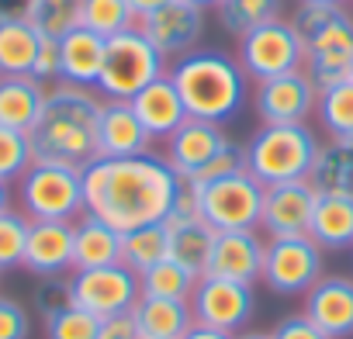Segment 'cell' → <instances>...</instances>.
Here are the masks:
<instances>
[{
    "label": "cell",
    "mask_w": 353,
    "mask_h": 339,
    "mask_svg": "<svg viewBox=\"0 0 353 339\" xmlns=\"http://www.w3.org/2000/svg\"><path fill=\"white\" fill-rule=\"evenodd\" d=\"M181 187L184 181L156 152L125 159L97 156L83 166V212L104 218L118 232H132L163 222Z\"/></svg>",
    "instance_id": "1"
},
{
    "label": "cell",
    "mask_w": 353,
    "mask_h": 339,
    "mask_svg": "<svg viewBox=\"0 0 353 339\" xmlns=\"http://www.w3.org/2000/svg\"><path fill=\"white\" fill-rule=\"evenodd\" d=\"M101 107L104 97L90 87H73V83L49 87L42 114L28 132L35 159H56L70 166H87L90 159H97Z\"/></svg>",
    "instance_id": "2"
},
{
    "label": "cell",
    "mask_w": 353,
    "mask_h": 339,
    "mask_svg": "<svg viewBox=\"0 0 353 339\" xmlns=\"http://www.w3.org/2000/svg\"><path fill=\"white\" fill-rule=\"evenodd\" d=\"M166 73L188 107V118L229 125L246 107L250 76L243 73L239 59L222 49H194L173 59Z\"/></svg>",
    "instance_id": "3"
},
{
    "label": "cell",
    "mask_w": 353,
    "mask_h": 339,
    "mask_svg": "<svg viewBox=\"0 0 353 339\" xmlns=\"http://www.w3.org/2000/svg\"><path fill=\"white\" fill-rule=\"evenodd\" d=\"M294 28L305 42V73L319 90L350 80L353 70V18L343 8L298 4Z\"/></svg>",
    "instance_id": "4"
},
{
    "label": "cell",
    "mask_w": 353,
    "mask_h": 339,
    "mask_svg": "<svg viewBox=\"0 0 353 339\" xmlns=\"http://www.w3.org/2000/svg\"><path fill=\"white\" fill-rule=\"evenodd\" d=\"M319 135L305 125H260L253 138L243 145V166L263 184L308 181L312 163L319 156Z\"/></svg>",
    "instance_id": "5"
},
{
    "label": "cell",
    "mask_w": 353,
    "mask_h": 339,
    "mask_svg": "<svg viewBox=\"0 0 353 339\" xmlns=\"http://www.w3.org/2000/svg\"><path fill=\"white\" fill-rule=\"evenodd\" d=\"M163 159L173 166V174L184 184H205L243 170V145L232 142L222 125L188 118L166 138Z\"/></svg>",
    "instance_id": "6"
},
{
    "label": "cell",
    "mask_w": 353,
    "mask_h": 339,
    "mask_svg": "<svg viewBox=\"0 0 353 339\" xmlns=\"http://www.w3.org/2000/svg\"><path fill=\"white\" fill-rule=\"evenodd\" d=\"M18 201L32 222H77L83 215V166L35 159L18 181Z\"/></svg>",
    "instance_id": "7"
},
{
    "label": "cell",
    "mask_w": 353,
    "mask_h": 339,
    "mask_svg": "<svg viewBox=\"0 0 353 339\" xmlns=\"http://www.w3.org/2000/svg\"><path fill=\"white\" fill-rule=\"evenodd\" d=\"M166 73V56L142 35L139 25L118 32L104 45V66L97 76V94L104 101H132L142 87Z\"/></svg>",
    "instance_id": "8"
},
{
    "label": "cell",
    "mask_w": 353,
    "mask_h": 339,
    "mask_svg": "<svg viewBox=\"0 0 353 339\" xmlns=\"http://www.w3.org/2000/svg\"><path fill=\"white\" fill-rule=\"evenodd\" d=\"M198 201V215L215 229V232H243V229H260V212H263V184L250 170L205 181V184H188Z\"/></svg>",
    "instance_id": "9"
},
{
    "label": "cell",
    "mask_w": 353,
    "mask_h": 339,
    "mask_svg": "<svg viewBox=\"0 0 353 339\" xmlns=\"http://www.w3.org/2000/svg\"><path fill=\"white\" fill-rule=\"evenodd\" d=\"M236 59L250 80L263 83V80L305 70V42H301V32L294 28V21L274 18L239 39Z\"/></svg>",
    "instance_id": "10"
},
{
    "label": "cell",
    "mask_w": 353,
    "mask_h": 339,
    "mask_svg": "<svg viewBox=\"0 0 353 339\" xmlns=\"http://www.w3.org/2000/svg\"><path fill=\"white\" fill-rule=\"evenodd\" d=\"M322 274H325V249L312 236L267 239L260 284H267L274 294H288V298L308 294L319 284Z\"/></svg>",
    "instance_id": "11"
},
{
    "label": "cell",
    "mask_w": 353,
    "mask_h": 339,
    "mask_svg": "<svg viewBox=\"0 0 353 339\" xmlns=\"http://www.w3.org/2000/svg\"><path fill=\"white\" fill-rule=\"evenodd\" d=\"M66 291L70 301L83 311H90L94 318H111V315H125L135 308V301L142 298L139 291V274H132L125 263H111V267H90V270H73L66 277Z\"/></svg>",
    "instance_id": "12"
},
{
    "label": "cell",
    "mask_w": 353,
    "mask_h": 339,
    "mask_svg": "<svg viewBox=\"0 0 353 339\" xmlns=\"http://www.w3.org/2000/svg\"><path fill=\"white\" fill-rule=\"evenodd\" d=\"M256 311V294L250 284L222 280V277H198L191 294V315L198 325H212L222 332H239Z\"/></svg>",
    "instance_id": "13"
},
{
    "label": "cell",
    "mask_w": 353,
    "mask_h": 339,
    "mask_svg": "<svg viewBox=\"0 0 353 339\" xmlns=\"http://www.w3.org/2000/svg\"><path fill=\"white\" fill-rule=\"evenodd\" d=\"M315 104H319V87L305 70L263 80L253 90V111L263 125H305L315 114Z\"/></svg>",
    "instance_id": "14"
},
{
    "label": "cell",
    "mask_w": 353,
    "mask_h": 339,
    "mask_svg": "<svg viewBox=\"0 0 353 339\" xmlns=\"http://www.w3.org/2000/svg\"><path fill=\"white\" fill-rule=\"evenodd\" d=\"M142 28V35L170 59H181L188 52L198 49L201 35H205V8L191 4V0H170L166 8L145 14L135 21Z\"/></svg>",
    "instance_id": "15"
},
{
    "label": "cell",
    "mask_w": 353,
    "mask_h": 339,
    "mask_svg": "<svg viewBox=\"0 0 353 339\" xmlns=\"http://www.w3.org/2000/svg\"><path fill=\"white\" fill-rule=\"evenodd\" d=\"M315 198H319V191L312 187V181H288V184L263 187L260 232L267 239H277V236H308Z\"/></svg>",
    "instance_id": "16"
},
{
    "label": "cell",
    "mask_w": 353,
    "mask_h": 339,
    "mask_svg": "<svg viewBox=\"0 0 353 339\" xmlns=\"http://www.w3.org/2000/svg\"><path fill=\"white\" fill-rule=\"evenodd\" d=\"M263 249L267 239L260 229H243V232H215L212 256H208V277L236 280V284H256L263 274Z\"/></svg>",
    "instance_id": "17"
},
{
    "label": "cell",
    "mask_w": 353,
    "mask_h": 339,
    "mask_svg": "<svg viewBox=\"0 0 353 339\" xmlns=\"http://www.w3.org/2000/svg\"><path fill=\"white\" fill-rule=\"evenodd\" d=\"M329 339H353V277L322 274L301 308Z\"/></svg>",
    "instance_id": "18"
},
{
    "label": "cell",
    "mask_w": 353,
    "mask_h": 339,
    "mask_svg": "<svg viewBox=\"0 0 353 339\" xmlns=\"http://www.w3.org/2000/svg\"><path fill=\"white\" fill-rule=\"evenodd\" d=\"M21 267L42 280L73 274V222H32Z\"/></svg>",
    "instance_id": "19"
},
{
    "label": "cell",
    "mask_w": 353,
    "mask_h": 339,
    "mask_svg": "<svg viewBox=\"0 0 353 339\" xmlns=\"http://www.w3.org/2000/svg\"><path fill=\"white\" fill-rule=\"evenodd\" d=\"M152 149L149 132L135 118L128 101H104L101 118H97V156L101 159H125V156H142Z\"/></svg>",
    "instance_id": "20"
},
{
    "label": "cell",
    "mask_w": 353,
    "mask_h": 339,
    "mask_svg": "<svg viewBox=\"0 0 353 339\" xmlns=\"http://www.w3.org/2000/svg\"><path fill=\"white\" fill-rule=\"evenodd\" d=\"M132 111H135V118L142 121V128L149 132V138L156 142V138H170L176 128H181L184 121H188V107H184V101H181V94H176V87H173V80H170V73H163V76H156L149 87H142L132 101Z\"/></svg>",
    "instance_id": "21"
},
{
    "label": "cell",
    "mask_w": 353,
    "mask_h": 339,
    "mask_svg": "<svg viewBox=\"0 0 353 339\" xmlns=\"http://www.w3.org/2000/svg\"><path fill=\"white\" fill-rule=\"evenodd\" d=\"M104 45L108 39H101L90 28H73L70 35L59 39V83H73V87H97L101 66H104Z\"/></svg>",
    "instance_id": "22"
},
{
    "label": "cell",
    "mask_w": 353,
    "mask_h": 339,
    "mask_svg": "<svg viewBox=\"0 0 353 339\" xmlns=\"http://www.w3.org/2000/svg\"><path fill=\"white\" fill-rule=\"evenodd\" d=\"M121 263V232L104 218L83 212L73 222V270Z\"/></svg>",
    "instance_id": "23"
},
{
    "label": "cell",
    "mask_w": 353,
    "mask_h": 339,
    "mask_svg": "<svg viewBox=\"0 0 353 339\" xmlns=\"http://www.w3.org/2000/svg\"><path fill=\"white\" fill-rule=\"evenodd\" d=\"M308 236L325 253L353 249V194H325V191H319Z\"/></svg>",
    "instance_id": "24"
},
{
    "label": "cell",
    "mask_w": 353,
    "mask_h": 339,
    "mask_svg": "<svg viewBox=\"0 0 353 339\" xmlns=\"http://www.w3.org/2000/svg\"><path fill=\"white\" fill-rule=\"evenodd\" d=\"M139 339H184L194 325L191 301H170V298H139L132 308Z\"/></svg>",
    "instance_id": "25"
},
{
    "label": "cell",
    "mask_w": 353,
    "mask_h": 339,
    "mask_svg": "<svg viewBox=\"0 0 353 339\" xmlns=\"http://www.w3.org/2000/svg\"><path fill=\"white\" fill-rule=\"evenodd\" d=\"M49 87L39 83L35 76H4L0 73V125L4 128H18V132H32L42 104H46Z\"/></svg>",
    "instance_id": "26"
},
{
    "label": "cell",
    "mask_w": 353,
    "mask_h": 339,
    "mask_svg": "<svg viewBox=\"0 0 353 339\" xmlns=\"http://www.w3.org/2000/svg\"><path fill=\"white\" fill-rule=\"evenodd\" d=\"M308 181L315 191H325V194H353V138L322 142Z\"/></svg>",
    "instance_id": "27"
},
{
    "label": "cell",
    "mask_w": 353,
    "mask_h": 339,
    "mask_svg": "<svg viewBox=\"0 0 353 339\" xmlns=\"http://www.w3.org/2000/svg\"><path fill=\"white\" fill-rule=\"evenodd\" d=\"M42 35L25 21H0V73L4 76H32L35 56H39Z\"/></svg>",
    "instance_id": "28"
},
{
    "label": "cell",
    "mask_w": 353,
    "mask_h": 339,
    "mask_svg": "<svg viewBox=\"0 0 353 339\" xmlns=\"http://www.w3.org/2000/svg\"><path fill=\"white\" fill-rule=\"evenodd\" d=\"M281 8H284V0H219L215 14H219V25L232 39H243L253 28L281 18Z\"/></svg>",
    "instance_id": "29"
},
{
    "label": "cell",
    "mask_w": 353,
    "mask_h": 339,
    "mask_svg": "<svg viewBox=\"0 0 353 339\" xmlns=\"http://www.w3.org/2000/svg\"><path fill=\"white\" fill-rule=\"evenodd\" d=\"M198 277L191 270H184L176 260H159L156 267H149L145 274H139V291L145 298H170V301H191Z\"/></svg>",
    "instance_id": "30"
},
{
    "label": "cell",
    "mask_w": 353,
    "mask_h": 339,
    "mask_svg": "<svg viewBox=\"0 0 353 339\" xmlns=\"http://www.w3.org/2000/svg\"><path fill=\"white\" fill-rule=\"evenodd\" d=\"M159 260H166V229H163V222L121 232V263L132 274H145Z\"/></svg>",
    "instance_id": "31"
},
{
    "label": "cell",
    "mask_w": 353,
    "mask_h": 339,
    "mask_svg": "<svg viewBox=\"0 0 353 339\" xmlns=\"http://www.w3.org/2000/svg\"><path fill=\"white\" fill-rule=\"evenodd\" d=\"M315 114L322 128L329 132V138H353V80L319 90Z\"/></svg>",
    "instance_id": "32"
},
{
    "label": "cell",
    "mask_w": 353,
    "mask_h": 339,
    "mask_svg": "<svg viewBox=\"0 0 353 339\" xmlns=\"http://www.w3.org/2000/svg\"><path fill=\"white\" fill-rule=\"evenodd\" d=\"M42 39H63L80 28V0H32L25 18Z\"/></svg>",
    "instance_id": "33"
},
{
    "label": "cell",
    "mask_w": 353,
    "mask_h": 339,
    "mask_svg": "<svg viewBox=\"0 0 353 339\" xmlns=\"http://www.w3.org/2000/svg\"><path fill=\"white\" fill-rule=\"evenodd\" d=\"M80 25L97 32L101 39H111L135 25V14L128 0H80Z\"/></svg>",
    "instance_id": "34"
},
{
    "label": "cell",
    "mask_w": 353,
    "mask_h": 339,
    "mask_svg": "<svg viewBox=\"0 0 353 339\" xmlns=\"http://www.w3.org/2000/svg\"><path fill=\"white\" fill-rule=\"evenodd\" d=\"M97 332H101V318L77 308L73 301L46 315V339H97Z\"/></svg>",
    "instance_id": "35"
},
{
    "label": "cell",
    "mask_w": 353,
    "mask_h": 339,
    "mask_svg": "<svg viewBox=\"0 0 353 339\" xmlns=\"http://www.w3.org/2000/svg\"><path fill=\"white\" fill-rule=\"evenodd\" d=\"M35 163V149H32V135L18 132V128H4L0 125V181L14 184L25 177V170Z\"/></svg>",
    "instance_id": "36"
},
{
    "label": "cell",
    "mask_w": 353,
    "mask_h": 339,
    "mask_svg": "<svg viewBox=\"0 0 353 339\" xmlns=\"http://www.w3.org/2000/svg\"><path fill=\"white\" fill-rule=\"evenodd\" d=\"M28 232H32V218L18 208L0 212V270H14L25 260V246H28Z\"/></svg>",
    "instance_id": "37"
},
{
    "label": "cell",
    "mask_w": 353,
    "mask_h": 339,
    "mask_svg": "<svg viewBox=\"0 0 353 339\" xmlns=\"http://www.w3.org/2000/svg\"><path fill=\"white\" fill-rule=\"evenodd\" d=\"M32 336V315L18 298L0 294V339H28Z\"/></svg>",
    "instance_id": "38"
},
{
    "label": "cell",
    "mask_w": 353,
    "mask_h": 339,
    "mask_svg": "<svg viewBox=\"0 0 353 339\" xmlns=\"http://www.w3.org/2000/svg\"><path fill=\"white\" fill-rule=\"evenodd\" d=\"M270 339H329L305 311H294V315H284L274 329H270Z\"/></svg>",
    "instance_id": "39"
},
{
    "label": "cell",
    "mask_w": 353,
    "mask_h": 339,
    "mask_svg": "<svg viewBox=\"0 0 353 339\" xmlns=\"http://www.w3.org/2000/svg\"><path fill=\"white\" fill-rule=\"evenodd\" d=\"M32 76L39 83H59V42L56 39H42L35 66H32Z\"/></svg>",
    "instance_id": "40"
},
{
    "label": "cell",
    "mask_w": 353,
    "mask_h": 339,
    "mask_svg": "<svg viewBox=\"0 0 353 339\" xmlns=\"http://www.w3.org/2000/svg\"><path fill=\"white\" fill-rule=\"evenodd\" d=\"M97 339H139V332H135V318H132V311H125V315H111V318H104V322H101V332H97Z\"/></svg>",
    "instance_id": "41"
},
{
    "label": "cell",
    "mask_w": 353,
    "mask_h": 339,
    "mask_svg": "<svg viewBox=\"0 0 353 339\" xmlns=\"http://www.w3.org/2000/svg\"><path fill=\"white\" fill-rule=\"evenodd\" d=\"M28 8H32V0H0V21L28 18Z\"/></svg>",
    "instance_id": "42"
},
{
    "label": "cell",
    "mask_w": 353,
    "mask_h": 339,
    "mask_svg": "<svg viewBox=\"0 0 353 339\" xmlns=\"http://www.w3.org/2000/svg\"><path fill=\"white\" fill-rule=\"evenodd\" d=\"M184 339H236V336H232V332H222V329H212V325H198V322H194V325L188 329V336H184Z\"/></svg>",
    "instance_id": "43"
},
{
    "label": "cell",
    "mask_w": 353,
    "mask_h": 339,
    "mask_svg": "<svg viewBox=\"0 0 353 339\" xmlns=\"http://www.w3.org/2000/svg\"><path fill=\"white\" fill-rule=\"evenodd\" d=\"M166 4H170V0H128V8H132L135 21L145 18V14H152V11H159V8H166Z\"/></svg>",
    "instance_id": "44"
},
{
    "label": "cell",
    "mask_w": 353,
    "mask_h": 339,
    "mask_svg": "<svg viewBox=\"0 0 353 339\" xmlns=\"http://www.w3.org/2000/svg\"><path fill=\"white\" fill-rule=\"evenodd\" d=\"M11 208V184L0 181V212H8Z\"/></svg>",
    "instance_id": "45"
},
{
    "label": "cell",
    "mask_w": 353,
    "mask_h": 339,
    "mask_svg": "<svg viewBox=\"0 0 353 339\" xmlns=\"http://www.w3.org/2000/svg\"><path fill=\"white\" fill-rule=\"evenodd\" d=\"M301 4H322V8H343L346 0H301Z\"/></svg>",
    "instance_id": "46"
},
{
    "label": "cell",
    "mask_w": 353,
    "mask_h": 339,
    "mask_svg": "<svg viewBox=\"0 0 353 339\" xmlns=\"http://www.w3.org/2000/svg\"><path fill=\"white\" fill-rule=\"evenodd\" d=\"M236 339H270V332H243V336H236Z\"/></svg>",
    "instance_id": "47"
},
{
    "label": "cell",
    "mask_w": 353,
    "mask_h": 339,
    "mask_svg": "<svg viewBox=\"0 0 353 339\" xmlns=\"http://www.w3.org/2000/svg\"><path fill=\"white\" fill-rule=\"evenodd\" d=\"M191 4H198V8L208 11V8H219V0H191Z\"/></svg>",
    "instance_id": "48"
},
{
    "label": "cell",
    "mask_w": 353,
    "mask_h": 339,
    "mask_svg": "<svg viewBox=\"0 0 353 339\" xmlns=\"http://www.w3.org/2000/svg\"><path fill=\"white\" fill-rule=\"evenodd\" d=\"M350 80H353V70H350Z\"/></svg>",
    "instance_id": "49"
}]
</instances>
